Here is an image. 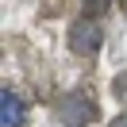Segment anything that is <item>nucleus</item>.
Listing matches in <instances>:
<instances>
[{"instance_id":"obj_1","label":"nucleus","mask_w":127,"mask_h":127,"mask_svg":"<svg viewBox=\"0 0 127 127\" xmlns=\"http://www.w3.org/2000/svg\"><path fill=\"white\" fill-rule=\"evenodd\" d=\"M54 119L65 127H85L93 119H100V104L89 89H69L54 100Z\"/></svg>"},{"instance_id":"obj_2","label":"nucleus","mask_w":127,"mask_h":127,"mask_svg":"<svg viewBox=\"0 0 127 127\" xmlns=\"http://www.w3.org/2000/svg\"><path fill=\"white\" fill-rule=\"evenodd\" d=\"M100 46H104V27H100V19H73V27H69V50L77 58H93V54H100Z\"/></svg>"},{"instance_id":"obj_3","label":"nucleus","mask_w":127,"mask_h":127,"mask_svg":"<svg viewBox=\"0 0 127 127\" xmlns=\"http://www.w3.org/2000/svg\"><path fill=\"white\" fill-rule=\"evenodd\" d=\"M27 123V104L19 96V89L4 85L0 89V127H23Z\"/></svg>"},{"instance_id":"obj_4","label":"nucleus","mask_w":127,"mask_h":127,"mask_svg":"<svg viewBox=\"0 0 127 127\" xmlns=\"http://www.w3.org/2000/svg\"><path fill=\"white\" fill-rule=\"evenodd\" d=\"M108 0H81V19H100Z\"/></svg>"},{"instance_id":"obj_5","label":"nucleus","mask_w":127,"mask_h":127,"mask_svg":"<svg viewBox=\"0 0 127 127\" xmlns=\"http://www.w3.org/2000/svg\"><path fill=\"white\" fill-rule=\"evenodd\" d=\"M108 127H127V112H123V116H119V119H112Z\"/></svg>"},{"instance_id":"obj_6","label":"nucleus","mask_w":127,"mask_h":127,"mask_svg":"<svg viewBox=\"0 0 127 127\" xmlns=\"http://www.w3.org/2000/svg\"><path fill=\"white\" fill-rule=\"evenodd\" d=\"M123 4H127V0H123Z\"/></svg>"}]
</instances>
